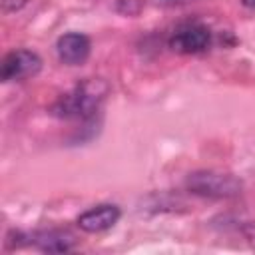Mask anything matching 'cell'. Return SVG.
<instances>
[{
    "mask_svg": "<svg viewBox=\"0 0 255 255\" xmlns=\"http://www.w3.org/2000/svg\"><path fill=\"white\" fill-rule=\"evenodd\" d=\"M108 92L110 88L102 78H88L62 94L52 104L50 112L60 120H88L100 110Z\"/></svg>",
    "mask_w": 255,
    "mask_h": 255,
    "instance_id": "cell-1",
    "label": "cell"
},
{
    "mask_svg": "<svg viewBox=\"0 0 255 255\" xmlns=\"http://www.w3.org/2000/svg\"><path fill=\"white\" fill-rule=\"evenodd\" d=\"M92 50V42L82 32H68L58 38L56 42V54L62 64L66 66H82Z\"/></svg>",
    "mask_w": 255,
    "mask_h": 255,
    "instance_id": "cell-5",
    "label": "cell"
},
{
    "mask_svg": "<svg viewBox=\"0 0 255 255\" xmlns=\"http://www.w3.org/2000/svg\"><path fill=\"white\" fill-rule=\"evenodd\" d=\"M211 44V32L199 22L179 24L169 36V48L177 54H201Z\"/></svg>",
    "mask_w": 255,
    "mask_h": 255,
    "instance_id": "cell-3",
    "label": "cell"
},
{
    "mask_svg": "<svg viewBox=\"0 0 255 255\" xmlns=\"http://www.w3.org/2000/svg\"><path fill=\"white\" fill-rule=\"evenodd\" d=\"M28 243L48 253H66L76 245V235L66 229H44L28 235Z\"/></svg>",
    "mask_w": 255,
    "mask_h": 255,
    "instance_id": "cell-7",
    "label": "cell"
},
{
    "mask_svg": "<svg viewBox=\"0 0 255 255\" xmlns=\"http://www.w3.org/2000/svg\"><path fill=\"white\" fill-rule=\"evenodd\" d=\"M42 70V58L32 50H12L4 56L0 66L2 82H24Z\"/></svg>",
    "mask_w": 255,
    "mask_h": 255,
    "instance_id": "cell-4",
    "label": "cell"
},
{
    "mask_svg": "<svg viewBox=\"0 0 255 255\" xmlns=\"http://www.w3.org/2000/svg\"><path fill=\"white\" fill-rule=\"evenodd\" d=\"M185 185L191 193L203 195V197H235L241 193V179H237L233 173L213 171V169H201L187 175Z\"/></svg>",
    "mask_w": 255,
    "mask_h": 255,
    "instance_id": "cell-2",
    "label": "cell"
},
{
    "mask_svg": "<svg viewBox=\"0 0 255 255\" xmlns=\"http://www.w3.org/2000/svg\"><path fill=\"white\" fill-rule=\"evenodd\" d=\"M241 2H243V6H247V8L255 10V0H241Z\"/></svg>",
    "mask_w": 255,
    "mask_h": 255,
    "instance_id": "cell-8",
    "label": "cell"
},
{
    "mask_svg": "<svg viewBox=\"0 0 255 255\" xmlns=\"http://www.w3.org/2000/svg\"><path fill=\"white\" fill-rule=\"evenodd\" d=\"M122 211L118 205L114 203H100L94 205L90 209H86L84 213H80L78 217V227L86 233H100L106 231L110 227H114L120 219Z\"/></svg>",
    "mask_w": 255,
    "mask_h": 255,
    "instance_id": "cell-6",
    "label": "cell"
}]
</instances>
